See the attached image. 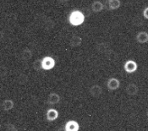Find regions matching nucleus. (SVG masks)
Returning a JSON list of instances; mask_svg holds the SVG:
<instances>
[{
    "instance_id": "nucleus-1",
    "label": "nucleus",
    "mask_w": 148,
    "mask_h": 131,
    "mask_svg": "<svg viewBox=\"0 0 148 131\" xmlns=\"http://www.w3.org/2000/svg\"><path fill=\"white\" fill-rule=\"evenodd\" d=\"M69 24L73 26H78L82 25L85 21V15L80 10L72 11L69 16Z\"/></svg>"
},
{
    "instance_id": "nucleus-2",
    "label": "nucleus",
    "mask_w": 148,
    "mask_h": 131,
    "mask_svg": "<svg viewBox=\"0 0 148 131\" xmlns=\"http://www.w3.org/2000/svg\"><path fill=\"white\" fill-rule=\"evenodd\" d=\"M42 69L50 70V69L54 68V66H55V60L52 57H49V56L45 57L42 60Z\"/></svg>"
},
{
    "instance_id": "nucleus-3",
    "label": "nucleus",
    "mask_w": 148,
    "mask_h": 131,
    "mask_svg": "<svg viewBox=\"0 0 148 131\" xmlns=\"http://www.w3.org/2000/svg\"><path fill=\"white\" fill-rule=\"evenodd\" d=\"M137 64L134 61V60H128L126 61V63L125 64V70L127 73L129 74H131V73H134L135 71H136L137 69Z\"/></svg>"
},
{
    "instance_id": "nucleus-4",
    "label": "nucleus",
    "mask_w": 148,
    "mask_h": 131,
    "mask_svg": "<svg viewBox=\"0 0 148 131\" xmlns=\"http://www.w3.org/2000/svg\"><path fill=\"white\" fill-rule=\"evenodd\" d=\"M65 131H79L80 130V125L78 122L75 120L68 121L65 125H64Z\"/></svg>"
},
{
    "instance_id": "nucleus-5",
    "label": "nucleus",
    "mask_w": 148,
    "mask_h": 131,
    "mask_svg": "<svg viewBox=\"0 0 148 131\" xmlns=\"http://www.w3.org/2000/svg\"><path fill=\"white\" fill-rule=\"evenodd\" d=\"M119 86H120V81L118 79H116V78L109 79L108 80V83H107V86L111 91L117 90L118 88L119 87Z\"/></svg>"
},
{
    "instance_id": "nucleus-6",
    "label": "nucleus",
    "mask_w": 148,
    "mask_h": 131,
    "mask_svg": "<svg viewBox=\"0 0 148 131\" xmlns=\"http://www.w3.org/2000/svg\"><path fill=\"white\" fill-rule=\"evenodd\" d=\"M47 119L48 121H54L58 118V112L56 109H49L47 112Z\"/></svg>"
},
{
    "instance_id": "nucleus-7",
    "label": "nucleus",
    "mask_w": 148,
    "mask_h": 131,
    "mask_svg": "<svg viewBox=\"0 0 148 131\" xmlns=\"http://www.w3.org/2000/svg\"><path fill=\"white\" fill-rule=\"evenodd\" d=\"M60 102V97L57 93H51L47 97V103L50 105L57 104Z\"/></svg>"
},
{
    "instance_id": "nucleus-8",
    "label": "nucleus",
    "mask_w": 148,
    "mask_h": 131,
    "mask_svg": "<svg viewBox=\"0 0 148 131\" xmlns=\"http://www.w3.org/2000/svg\"><path fill=\"white\" fill-rule=\"evenodd\" d=\"M136 41L140 43H146L148 42V33L146 32H140L137 34Z\"/></svg>"
},
{
    "instance_id": "nucleus-9",
    "label": "nucleus",
    "mask_w": 148,
    "mask_h": 131,
    "mask_svg": "<svg viewBox=\"0 0 148 131\" xmlns=\"http://www.w3.org/2000/svg\"><path fill=\"white\" fill-rule=\"evenodd\" d=\"M102 92H103L102 88L100 87L99 86H97V85L92 86L91 89H90V93H91V96L94 97H97L101 96Z\"/></svg>"
},
{
    "instance_id": "nucleus-10",
    "label": "nucleus",
    "mask_w": 148,
    "mask_h": 131,
    "mask_svg": "<svg viewBox=\"0 0 148 131\" xmlns=\"http://www.w3.org/2000/svg\"><path fill=\"white\" fill-rule=\"evenodd\" d=\"M126 93L130 96H135L138 93V87L135 84H129L126 87Z\"/></svg>"
},
{
    "instance_id": "nucleus-11",
    "label": "nucleus",
    "mask_w": 148,
    "mask_h": 131,
    "mask_svg": "<svg viewBox=\"0 0 148 131\" xmlns=\"http://www.w3.org/2000/svg\"><path fill=\"white\" fill-rule=\"evenodd\" d=\"M91 10L95 13H98V12L102 11L103 10V3L100 2V1H95L91 4Z\"/></svg>"
},
{
    "instance_id": "nucleus-12",
    "label": "nucleus",
    "mask_w": 148,
    "mask_h": 131,
    "mask_svg": "<svg viewBox=\"0 0 148 131\" xmlns=\"http://www.w3.org/2000/svg\"><path fill=\"white\" fill-rule=\"evenodd\" d=\"M2 108L4 111H10L14 108V102L12 100H4L2 103Z\"/></svg>"
},
{
    "instance_id": "nucleus-13",
    "label": "nucleus",
    "mask_w": 148,
    "mask_h": 131,
    "mask_svg": "<svg viewBox=\"0 0 148 131\" xmlns=\"http://www.w3.org/2000/svg\"><path fill=\"white\" fill-rule=\"evenodd\" d=\"M81 42H82V40H81V38H80V36H74L70 39V41H69V45L71 47H78V46H80V44H81Z\"/></svg>"
},
{
    "instance_id": "nucleus-14",
    "label": "nucleus",
    "mask_w": 148,
    "mask_h": 131,
    "mask_svg": "<svg viewBox=\"0 0 148 131\" xmlns=\"http://www.w3.org/2000/svg\"><path fill=\"white\" fill-rule=\"evenodd\" d=\"M120 0H108V6L110 10H117L120 7Z\"/></svg>"
},
{
    "instance_id": "nucleus-15",
    "label": "nucleus",
    "mask_w": 148,
    "mask_h": 131,
    "mask_svg": "<svg viewBox=\"0 0 148 131\" xmlns=\"http://www.w3.org/2000/svg\"><path fill=\"white\" fill-rule=\"evenodd\" d=\"M32 57V53L29 49L24 50L22 52V53H21V58L24 59V60H29V59H31Z\"/></svg>"
},
{
    "instance_id": "nucleus-16",
    "label": "nucleus",
    "mask_w": 148,
    "mask_h": 131,
    "mask_svg": "<svg viewBox=\"0 0 148 131\" xmlns=\"http://www.w3.org/2000/svg\"><path fill=\"white\" fill-rule=\"evenodd\" d=\"M33 68H34L36 70H39L41 69H42V60H36L33 64Z\"/></svg>"
},
{
    "instance_id": "nucleus-17",
    "label": "nucleus",
    "mask_w": 148,
    "mask_h": 131,
    "mask_svg": "<svg viewBox=\"0 0 148 131\" xmlns=\"http://www.w3.org/2000/svg\"><path fill=\"white\" fill-rule=\"evenodd\" d=\"M5 131H18L16 127L11 123H7L5 125Z\"/></svg>"
},
{
    "instance_id": "nucleus-18",
    "label": "nucleus",
    "mask_w": 148,
    "mask_h": 131,
    "mask_svg": "<svg viewBox=\"0 0 148 131\" xmlns=\"http://www.w3.org/2000/svg\"><path fill=\"white\" fill-rule=\"evenodd\" d=\"M143 16L145 17V19L148 20V7H147L143 11Z\"/></svg>"
},
{
    "instance_id": "nucleus-19",
    "label": "nucleus",
    "mask_w": 148,
    "mask_h": 131,
    "mask_svg": "<svg viewBox=\"0 0 148 131\" xmlns=\"http://www.w3.org/2000/svg\"><path fill=\"white\" fill-rule=\"evenodd\" d=\"M59 2H61V3H65V2H67L68 0H58Z\"/></svg>"
},
{
    "instance_id": "nucleus-20",
    "label": "nucleus",
    "mask_w": 148,
    "mask_h": 131,
    "mask_svg": "<svg viewBox=\"0 0 148 131\" xmlns=\"http://www.w3.org/2000/svg\"><path fill=\"white\" fill-rule=\"evenodd\" d=\"M58 131H65V129H64H64H59Z\"/></svg>"
},
{
    "instance_id": "nucleus-21",
    "label": "nucleus",
    "mask_w": 148,
    "mask_h": 131,
    "mask_svg": "<svg viewBox=\"0 0 148 131\" xmlns=\"http://www.w3.org/2000/svg\"><path fill=\"white\" fill-rule=\"evenodd\" d=\"M147 117H148V111H147Z\"/></svg>"
}]
</instances>
